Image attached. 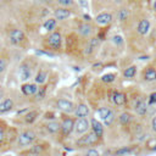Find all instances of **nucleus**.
<instances>
[{
	"label": "nucleus",
	"mask_w": 156,
	"mask_h": 156,
	"mask_svg": "<svg viewBox=\"0 0 156 156\" xmlns=\"http://www.w3.org/2000/svg\"><path fill=\"white\" fill-rule=\"evenodd\" d=\"M62 34L58 30H52L50 33H48V35L44 38V43L48 48V50H52V51H58L62 48Z\"/></svg>",
	"instance_id": "1"
},
{
	"label": "nucleus",
	"mask_w": 156,
	"mask_h": 156,
	"mask_svg": "<svg viewBox=\"0 0 156 156\" xmlns=\"http://www.w3.org/2000/svg\"><path fill=\"white\" fill-rule=\"evenodd\" d=\"M74 121H76V117H71V116H68V113L62 115L61 122H60V135H61V138L66 139L72 134V132L74 129Z\"/></svg>",
	"instance_id": "2"
},
{
	"label": "nucleus",
	"mask_w": 156,
	"mask_h": 156,
	"mask_svg": "<svg viewBox=\"0 0 156 156\" xmlns=\"http://www.w3.org/2000/svg\"><path fill=\"white\" fill-rule=\"evenodd\" d=\"M100 141H101V139H99L96 136V134L91 130V132H87L85 134L79 136L76 141V145L78 147H91V146L98 145Z\"/></svg>",
	"instance_id": "3"
},
{
	"label": "nucleus",
	"mask_w": 156,
	"mask_h": 156,
	"mask_svg": "<svg viewBox=\"0 0 156 156\" xmlns=\"http://www.w3.org/2000/svg\"><path fill=\"white\" fill-rule=\"evenodd\" d=\"M37 139V134L33 132V130H23L18 134L17 136V145L20 147H27L29 145H32Z\"/></svg>",
	"instance_id": "4"
},
{
	"label": "nucleus",
	"mask_w": 156,
	"mask_h": 156,
	"mask_svg": "<svg viewBox=\"0 0 156 156\" xmlns=\"http://www.w3.org/2000/svg\"><path fill=\"white\" fill-rule=\"evenodd\" d=\"M52 16L57 20V22H63L71 17L74 16V11L73 9L69 7H62V6H56L52 11Z\"/></svg>",
	"instance_id": "5"
},
{
	"label": "nucleus",
	"mask_w": 156,
	"mask_h": 156,
	"mask_svg": "<svg viewBox=\"0 0 156 156\" xmlns=\"http://www.w3.org/2000/svg\"><path fill=\"white\" fill-rule=\"evenodd\" d=\"M7 37H9V40H10V43L12 45H20L23 41H26V39H27L26 33L22 29H20V28H12V29H10Z\"/></svg>",
	"instance_id": "6"
},
{
	"label": "nucleus",
	"mask_w": 156,
	"mask_h": 156,
	"mask_svg": "<svg viewBox=\"0 0 156 156\" xmlns=\"http://www.w3.org/2000/svg\"><path fill=\"white\" fill-rule=\"evenodd\" d=\"M89 129H90V121H88L87 117L76 118L73 132H74L77 135H83V134H85Z\"/></svg>",
	"instance_id": "7"
},
{
	"label": "nucleus",
	"mask_w": 156,
	"mask_h": 156,
	"mask_svg": "<svg viewBox=\"0 0 156 156\" xmlns=\"http://www.w3.org/2000/svg\"><path fill=\"white\" fill-rule=\"evenodd\" d=\"M113 21V15L108 11H101L94 17V22L100 27H106Z\"/></svg>",
	"instance_id": "8"
},
{
	"label": "nucleus",
	"mask_w": 156,
	"mask_h": 156,
	"mask_svg": "<svg viewBox=\"0 0 156 156\" xmlns=\"http://www.w3.org/2000/svg\"><path fill=\"white\" fill-rule=\"evenodd\" d=\"M133 110H134V112H135L139 117L146 116V110H147L146 98H145V96H139V98L134 101V104H133Z\"/></svg>",
	"instance_id": "9"
},
{
	"label": "nucleus",
	"mask_w": 156,
	"mask_h": 156,
	"mask_svg": "<svg viewBox=\"0 0 156 156\" xmlns=\"http://www.w3.org/2000/svg\"><path fill=\"white\" fill-rule=\"evenodd\" d=\"M77 32L78 34L82 37V38H90L94 33V28L91 26L90 22H87V21H82L79 22V24L77 26Z\"/></svg>",
	"instance_id": "10"
},
{
	"label": "nucleus",
	"mask_w": 156,
	"mask_h": 156,
	"mask_svg": "<svg viewBox=\"0 0 156 156\" xmlns=\"http://www.w3.org/2000/svg\"><path fill=\"white\" fill-rule=\"evenodd\" d=\"M56 107L62 111L63 113H72L74 111V104L68 100V99H65V98H60L56 100Z\"/></svg>",
	"instance_id": "11"
},
{
	"label": "nucleus",
	"mask_w": 156,
	"mask_h": 156,
	"mask_svg": "<svg viewBox=\"0 0 156 156\" xmlns=\"http://www.w3.org/2000/svg\"><path fill=\"white\" fill-rule=\"evenodd\" d=\"M38 88L39 85L37 83H30V82H23L20 87L21 89V93L24 95V96H34L35 93L38 91Z\"/></svg>",
	"instance_id": "12"
},
{
	"label": "nucleus",
	"mask_w": 156,
	"mask_h": 156,
	"mask_svg": "<svg viewBox=\"0 0 156 156\" xmlns=\"http://www.w3.org/2000/svg\"><path fill=\"white\" fill-rule=\"evenodd\" d=\"M90 128L91 130L96 134V136L99 139H102L104 138V134H105V126L102 124V122H100L99 119H96L95 117H91L90 118Z\"/></svg>",
	"instance_id": "13"
},
{
	"label": "nucleus",
	"mask_w": 156,
	"mask_h": 156,
	"mask_svg": "<svg viewBox=\"0 0 156 156\" xmlns=\"http://www.w3.org/2000/svg\"><path fill=\"white\" fill-rule=\"evenodd\" d=\"M18 77L21 79V82H27L28 79H30L33 77V72H32V67L27 63V62H23L20 68H18Z\"/></svg>",
	"instance_id": "14"
},
{
	"label": "nucleus",
	"mask_w": 156,
	"mask_h": 156,
	"mask_svg": "<svg viewBox=\"0 0 156 156\" xmlns=\"http://www.w3.org/2000/svg\"><path fill=\"white\" fill-rule=\"evenodd\" d=\"M136 33L139 35H146L151 29V22L149 18H140L136 24Z\"/></svg>",
	"instance_id": "15"
},
{
	"label": "nucleus",
	"mask_w": 156,
	"mask_h": 156,
	"mask_svg": "<svg viewBox=\"0 0 156 156\" xmlns=\"http://www.w3.org/2000/svg\"><path fill=\"white\" fill-rule=\"evenodd\" d=\"M111 101L116 106H124L127 102V95L118 90H112L111 93Z\"/></svg>",
	"instance_id": "16"
},
{
	"label": "nucleus",
	"mask_w": 156,
	"mask_h": 156,
	"mask_svg": "<svg viewBox=\"0 0 156 156\" xmlns=\"http://www.w3.org/2000/svg\"><path fill=\"white\" fill-rule=\"evenodd\" d=\"M99 44H100L99 38H96V37L88 38V41H87L85 48H84V55H91L93 51L99 46Z\"/></svg>",
	"instance_id": "17"
},
{
	"label": "nucleus",
	"mask_w": 156,
	"mask_h": 156,
	"mask_svg": "<svg viewBox=\"0 0 156 156\" xmlns=\"http://www.w3.org/2000/svg\"><path fill=\"white\" fill-rule=\"evenodd\" d=\"M73 113H74L76 118L88 117V116H89V113H90V110H89V107H88V105H87V104L80 102V104H78V105L74 107Z\"/></svg>",
	"instance_id": "18"
},
{
	"label": "nucleus",
	"mask_w": 156,
	"mask_h": 156,
	"mask_svg": "<svg viewBox=\"0 0 156 156\" xmlns=\"http://www.w3.org/2000/svg\"><path fill=\"white\" fill-rule=\"evenodd\" d=\"M13 107H15L13 100H12L11 98H4V99L0 101V115L10 112L11 110H13Z\"/></svg>",
	"instance_id": "19"
},
{
	"label": "nucleus",
	"mask_w": 156,
	"mask_h": 156,
	"mask_svg": "<svg viewBox=\"0 0 156 156\" xmlns=\"http://www.w3.org/2000/svg\"><path fill=\"white\" fill-rule=\"evenodd\" d=\"M143 80H145V82H147V83L155 82V80H156V68L152 67V66L146 67V68L143 71Z\"/></svg>",
	"instance_id": "20"
},
{
	"label": "nucleus",
	"mask_w": 156,
	"mask_h": 156,
	"mask_svg": "<svg viewBox=\"0 0 156 156\" xmlns=\"http://www.w3.org/2000/svg\"><path fill=\"white\" fill-rule=\"evenodd\" d=\"M129 16H130V10L126 6H121L117 12H116V18L119 21V22H126L129 20Z\"/></svg>",
	"instance_id": "21"
},
{
	"label": "nucleus",
	"mask_w": 156,
	"mask_h": 156,
	"mask_svg": "<svg viewBox=\"0 0 156 156\" xmlns=\"http://www.w3.org/2000/svg\"><path fill=\"white\" fill-rule=\"evenodd\" d=\"M43 29H45L48 33H50V32H52V30H55L56 29V27H57V20L52 16V17H48V18H45V21L43 22Z\"/></svg>",
	"instance_id": "22"
},
{
	"label": "nucleus",
	"mask_w": 156,
	"mask_h": 156,
	"mask_svg": "<svg viewBox=\"0 0 156 156\" xmlns=\"http://www.w3.org/2000/svg\"><path fill=\"white\" fill-rule=\"evenodd\" d=\"M117 119H118V123L121 126H129L133 122V115L128 111H123L118 115Z\"/></svg>",
	"instance_id": "23"
},
{
	"label": "nucleus",
	"mask_w": 156,
	"mask_h": 156,
	"mask_svg": "<svg viewBox=\"0 0 156 156\" xmlns=\"http://www.w3.org/2000/svg\"><path fill=\"white\" fill-rule=\"evenodd\" d=\"M45 129L50 134H58L60 133V122L55 119H50L45 123Z\"/></svg>",
	"instance_id": "24"
},
{
	"label": "nucleus",
	"mask_w": 156,
	"mask_h": 156,
	"mask_svg": "<svg viewBox=\"0 0 156 156\" xmlns=\"http://www.w3.org/2000/svg\"><path fill=\"white\" fill-rule=\"evenodd\" d=\"M48 80V71L46 69H39L35 74H34V83H37L38 85L45 84Z\"/></svg>",
	"instance_id": "25"
},
{
	"label": "nucleus",
	"mask_w": 156,
	"mask_h": 156,
	"mask_svg": "<svg viewBox=\"0 0 156 156\" xmlns=\"http://www.w3.org/2000/svg\"><path fill=\"white\" fill-rule=\"evenodd\" d=\"M39 117V112L37 111V110H32V111H27L26 113H24V116H23V121H24V123H27V124H32V123H34L35 121H37V118Z\"/></svg>",
	"instance_id": "26"
},
{
	"label": "nucleus",
	"mask_w": 156,
	"mask_h": 156,
	"mask_svg": "<svg viewBox=\"0 0 156 156\" xmlns=\"http://www.w3.org/2000/svg\"><path fill=\"white\" fill-rule=\"evenodd\" d=\"M138 73V67L135 65H132V66H128L127 68H124L123 71V77L127 78V79H133Z\"/></svg>",
	"instance_id": "27"
},
{
	"label": "nucleus",
	"mask_w": 156,
	"mask_h": 156,
	"mask_svg": "<svg viewBox=\"0 0 156 156\" xmlns=\"http://www.w3.org/2000/svg\"><path fill=\"white\" fill-rule=\"evenodd\" d=\"M115 119H116V115H115V111L113 110H111L102 119H101V122H102V124L105 126V127H110L111 124H113V122H115Z\"/></svg>",
	"instance_id": "28"
},
{
	"label": "nucleus",
	"mask_w": 156,
	"mask_h": 156,
	"mask_svg": "<svg viewBox=\"0 0 156 156\" xmlns=\"http://www.w3.org/2000/svg\"><path fill=\"white\" fill-rule=\"evenodd\" d=\"M111 43L116 48H123L124 46V38L121 34H113L111 37Z\"/></svg>",
	"instance_id": "29"
},
{
	"label": "nucleus",
	"mask_w": 156,
	"mask_h": 156,
	"mask_svg": "<svg viewBox=\"0 0 156 156\" xmlns=\"http://www.w3.org/2000/svg\"><path fill=\"white\" fill-rule=\"evenodd\" d=\"M57 6H62V7H77V1L76 0H55Z\"/></svg>",
	"instance_id": "30"
},
{
	"label": "nucleus",
	"mask_w": 156,
	"mask_h": 156,
	"mask_svg": "<svg viewBox=\"0 0 156 156\" xmlns=\"http://www.w3.org/2000/svg\"><path fill=\"white\" fill-rule=\"evenodd\" d=\"M46 85L45 84H41V87H39L38 88V91L35 93V95H34V99L37 100V101H40V100H43L45 96H46Z\"/></svg>",
	"instance_id": "31"
},
{
	"label": "nucleus",
	"mask_w": 156,
	"mask_h": 156,
	"mask_svg": "<svg viewBox=\"0 0 156 156\" xmlns=\"http://www.w3.org/2000/svg\"><path fill=\"white\" fill-rule=\"evenodd\" d=\"M101 82L102 83H106V84H110V83H113L116 80V73H112V72H108V73H105L100 77Z\"/></svg>",
	"instance_id": "32"
},
{
	"label": "nucleus",
	"mask_w": 156,
	"mask_h": 156,
	"mask_svg": "<svg viewBox=\"0 0 156 156\" xmlns=\"http://www.w3.org/2000/svg\"><path fill=\"white\" fill-rule=\"evenodd\" d=\"M134 149H135V147H133V146H124V147H121V149H118V150L115 151V156H126V155L130 154Z\"/></svg>",
	"instance_id": "33"
},
{
	"label": "nucleus",
	"mask_w": 156,
	"mask_h": 156,
	"mask_svg": "<svg viewBox=\"0 0 156 156\" xmlns=\"http://www.w3.org/2000/svg\"><path fill=\"white\" fill-rule=\"evenodd\" d=\"M6 123L4 124V123H1L0 122V145H2L4 143H5V140H6V138H7V135H6Z\"/></svg>",
	"instance_id": "34"
},
{
	"label": "nucleus",
	"mask_w": 156,
	"mask_h": 156,
	"mask_svg": "<svg viewBox=\"0 0 156 156\" xmlns=\"http://www.w3.org/2000/svg\"><path fill=\"white\" fill-rule=\"evenodd\" d=\"M111 110H112L111 107H107V106H102V107H99L96 112H98V116H99V117L102 119V118H104V117H105V116H106V115H107V113H108Z\"/></svg>",
	"instance_id": "35"
},
{
	"label": "nucleus",
	"mask_w": 156,
	"mask_h": 156,
	"mask_svg": "<svg viewBox=\"0 0 156 156\" xmlns=\"http://www.w3.org/2000/svg\"><path fill=\"white\" fill-rule=\"evenodd\" d=\"M84 156H101V154H100V151L96 149V147H89L88 150H87V152L84 154Z\"/></svg>",
	"instance_id": "36"
},
{
	"label": "nucleus",
	"mask_w": 156,
	"mask_h": 156,
	"mask_svg": "<svg viewBox=\"0 0 156 156\" xmlns=\"http://www.w3.org/2000/svg\"><path fill=\"white\" fill-rule=\"evenodd\" d=\"M146 102H147V105H156V91H154V93L147 95Z\"/></svg>",
	"instance_id": "37"
},
{
	"label": "nucleus",
	"mask_w": 156,
	"mask_h": 156,
	"mask_svg": "<svg viewBox=\"0 0 156 156\" xmlns=\"http://www.w3.org/2000/svg\"><path fill=\"white\" fill-rule=\"evenodd\" d=\"M7 68V61L4 57H0V74H2Z\"/></svg>",
	"instance_id": "38"
},
{
	"label": "nucleus",
	"mask_w": 156,
	"mask_h": 156,
	"mask_svg": "<svg viewBox=\"0 0 156 156\" xmlns=\"http://www.w3.org/2000/svg\"><path fill=\"white\" fill-rule=\"evenodd\" d=\"M151 130L154 133H156V115H154L152 119H151Z\"/></svg>",
	"instance_id": "39"
},
{
	"label": "nucleus",
	"mask_w": 156,
	"mask_h": 156,
	"mask_svg": "<svg viewBox=\"0 0 156 156\" xmlns=\"http://www.w3.org/2000/svg\"><path fill=\"white\" fill-rule=\"evenodd\" d=\"M4 98H5V91H4L2 88H0V101H1Z\"/></svg>",
	"instance_id": "40"
},
{
	"label": "nucleus",
	"mask_w": 156,
	"mask_h": 156,
	"mask_svg": "<svg viewBox=\"0 0 156 156\" xmlns=\"http://www.w3.org/2000/svg\"><path fill=\"white\" fill-rule=\"evenodd\" d=\"M151 9H152V12H155V13H156V0H154V1H152Z\"/></svg>",
	"instance_id": "41"
},
{
	"label": "nucleus",
	"mask_w": 156,
	"mask_h": 156,
	"mask_svg": "<svg viewBox=\"0 0 156 156\" xmlns=\"http://www.w3.org/2000/svg\"><path fill=\"white\" fill-rule=\"evenodd\" d=\"M128 1H129V2H136L138 0H128Z\"/></svg>",
	"instance_id": "42"
},
{
	"label": "nucleus",
	"mask_w": 156,
	"mask_h": 156,
	"mask_svg": "<svg viewBox=\"0 0 156 156\" xmlns=\"http://www.w3.org/2000/svg\"><path fill=\"white\" fill-rule=\"evenodd\" d=\"M0 50H1V44H0Z\"/></svg>",
	"instance_id": "43"
}]
</instances>
